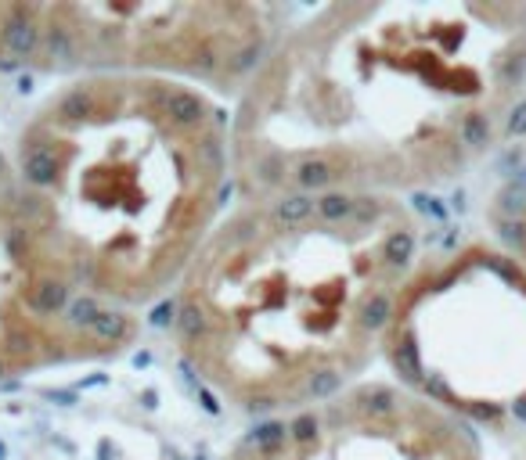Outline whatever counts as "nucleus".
<instances>
[{"label":"nucleus","mask_w":526,"mask_h":460,"mask_svg":"<svg viewBox=\"0 0 526 460\" xmlns=\"http://www.w3.org/2000/svg\"><path fill=\"white\" fill-rule=\"evenodd\" d=\"M522 111L526 4H329L292 22L235 97V188L407 198L483 165Z\"/></svg>","instance_id":"obj_1"},{"label":"nucleus","mask_w":526,"mask_h":460,"mask_svg":"<svg viewBox=\"0 0 526 460\" xmlns=\"http://www.w3.org/2000/svg\"><path fill=\"white\" fill-rule=\"evenodd\" d=\"M422 223L404 198H242L174 292L188 371L256 418L321 402L386 349Z\"/></svg>","instance_id":"obj_2"},{"label":"nucleus","mask_w":526,"mask_h":460,"mask_svg":"<svg viewBox=\"0 0 526 460\" xmlns=\"http://www.w3.org/2000/svg\"><path fill=\"white\" fill-rule=\"evenodd\" d=\"M43 252L109 310L177 292L224 219L231 115L159 76H76L50 90L8 155Z\"/></svg>","instance_id":"obj_3"},{"label":"nucleus","mask_w":526,"mask_h":460,"mask_svg":"<svg viewBox=\"0 0 526 460\" xmlns=\"http://www.w3.org/2000/svg\"><path fill=\"white\" fill-rule=\"evenodd\" d=\"M289 29V12L238 0H0V65L76 76H159L242 94Z\"/></svg>","instance_id":"obj_4"},{"label":"nucleus","mask_w":526,"mask_h":460,"mask_svg":"<svg viewBox=\"0 0 526 460\" xmlns=\"http://www.w3.org/2000/svg\"><path fill=\"white\" fill-rule=\"evenodd\" d=\"M397 381L468 428L526 421V270L505 245L426 256L386 334Z\"/></svg>","instance_id":"obj_5"},{"label":"nucleus","mask_w":526,"mask_h":460,"mask_svg":"<svg viewBox=\"0 0 526 460\" xmlns=\"http://www.w3.org/2000/svg\"><path fill=\"white\" fill-rule=\"evenodd\" d=\"M134 338L130 313L87 299L43 252L0 151V381L109 360Z\"/></svg>","instance_id":"obj_6"},{"label":"nucleus","mask_w":526,"mask_h":460,"mask_svg":"<svg viewBox=\"0 0 526 460\" xmlns=\"http://www.w3.org/2000/svg\"><path fill=\"white\" fill-rule=\"evenodd\" d=\"M228 460H483L465 421L400 381H357L259 421Z\"/></svg>","instance_id":"obj_7"},{"label":"nucleus","mask_w":526,"mask_h":460,"mask_svg":"<svg viewBox=\"0 0 526 460\" xmlns=\"http://www.w3.org/2000/svg\"><path fill=\"white\" fill-rule=\"evenodd\" d=\"M498 226H501V242L505 249L522 263L526 270V180L515 184L501 205H498Z\"/></svg>","instance_id":"obj_8"}]
</instances>
